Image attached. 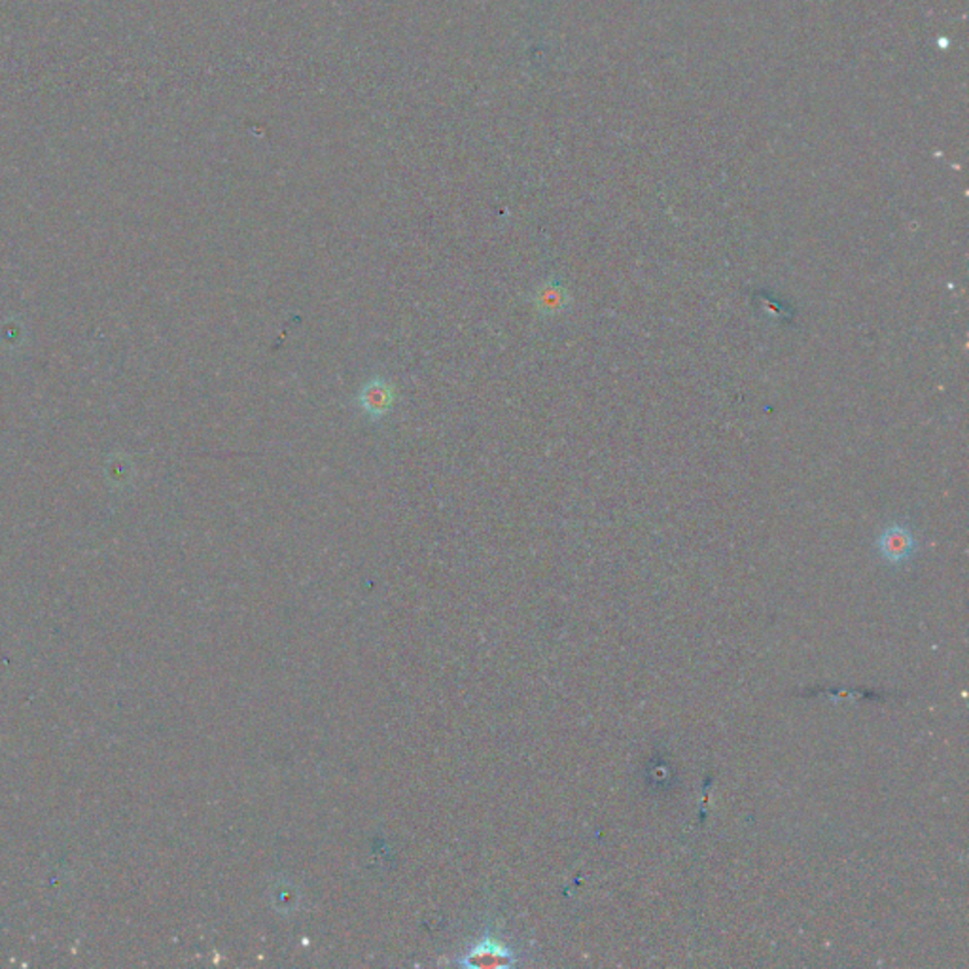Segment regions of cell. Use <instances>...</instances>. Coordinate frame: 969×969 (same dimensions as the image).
<instances>
[{"label":"cell","instance_id":"1","mask_svg":"<svg viewBox=\"0 0 969 969\" xmlns=\"http://www.w3.org/2000/svg\"><path fill=\"white\" fill-rule=\"evenodd\" d=\"M521 960V950L497 926L489 925L451 963L466 969H510L519 966Z\"/></svg>","mask_w":969,"mask_h":969},{"label":"cell","instance_id":"2","mask_svg":"<svg viewBox=\"0 0 969 969\" xmlns=\"http://www.w3.org/2000/svg\"><path fill=\"white\" fill-rule=\"evenodd\" d=\"M358 406L373 421L383 419L392 411L396 402V390L383 377H373L358 392Z\"/></svg>","mask_w":969,"mask_h":969},{"label":"cell","instance_id":"3","mask_svg":"<svg viewBox=\"0 0 969 969\" xmlns=\"http://www.w3.org/2000/svg\"><path fill=\"white\" fill-rule=\"evenodd\" d=\"M879 551L880 556L885 557L888 562H892V565L906 562L912 556V551H915V538H912L911 532L906 527L893 525V527H888L880 535Z\"/></svg>","mask_w":969,"mask_h":969},{"label":"cell","instance_id":"4","mask_svg":"<svg viewBox=\"0 0 969 969\" xmlns=\"http://www.w3.org/2000/svg\"><path fill=\"white\" fill-rule=\"evenodd\" d=\"M568 300V292L559 282H546L536 292V307L540 309V313H561L567 309Z\"/></svg>","mask_w":969,"mask_h":969}]
</instances>
